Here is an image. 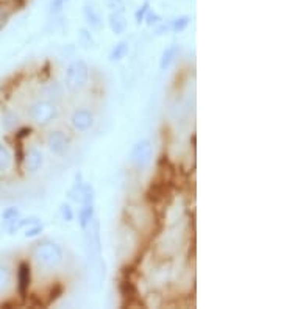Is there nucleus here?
I'll return each instance as SVG.
<instances>
[{
  "mask_svg": "<svg viewBox=\"0 0 281 309\" xmlns=\"http://www.w3.org/2000/svg\"><path fill=\"white\" fill-rule=\"evenodd\" d=\"M33 256L36 262H39V264L45 267H55L61 264L62 250L55 242H44V244H38V247L33 251Z\"/></svg>",
  "mask_w": 281,
  "mask_h": 309,
  "instance_id": "nucleus-1",
  "label": "nucleus"
},
{
  "mask_svg": "<svg viewBox=\"0 0 281 309\" xmlns=\"http://www.w3.org/2000/svg\"><path fill=\"white\" fill-rule=\"evenodd\" d=\"M89 77V67L83 60L72 61L67 70H66V86L70 91L81 89L88 81Z\"/></svg>",
  "mask_w": 281,
  "mask_h": 309,
  "instance_id": "nucleus-2",
  "label": "nucleus"
},
{
  "mask_svg": "<svg viewBox=\"0 0 281 309\" xmlns=\"http://www.w3.org/2000/svg\"><path fill=\"white\" fill-rule=\"evenodd\" d=\"M85 231H86L85 239H86V248H88V254H89V261L102 262L100 261V251H102V247H100V223H98V220L93 219L85 228Z\"/></svg>",
  "mask_w": 281,
  "mask_h": 309,
  "instance_id": "nucleus-3",
  "label": "nucleus"
},
{
  "mask_svg": "<svg viewBox=\"0 0 281 309\" xmlns=\"http://www.w3.org/2000/svg\"><path fill=\"white\" fill-rule=\"evenodd\" d=\"M29 116L38 125L45 126L57 117V108L53 103L47 102V100H39V102H36L30 106Z\"/></svg>",
  "mask_w": 281,
  "mask_h": 309,
  "instance_id": "nucleus-4",
  "label": "nucleus"
},
{
  "mask_svg": "<svg viewBox=\"0 0 281 309\" xmlns=\"http://www.w3.org/2000/svg\"><path fill=\"white\" fill-rule=\"evenodd\" d=\"M67 197L72 200V202H75L78 205H88V203L94 202L95 192H94V187L91 185L77 183L67 190Z\"/></svg>",
  "mask_w": 281,
  "mask_h": 309,
  "instance_id": "nucleus-5",
  "label": "nucleus"
},
{
  "mask_svg": "<svg viewBox=\"0 0 281 309\" xmlns=\"http://www.w3.org/2000/svg\"><path fill=\"white\" fill-rule=\"evenodd\" d=\"M131 162L138 167H146L152 161V144L149 139H142L134 145L131 150Z\"/></svg>",
  "mask_w": 281,
  "mask_h": 309,
  "instance_id": "nucleus-6",
  "label": "nucleus"
},
{
  "mask_svg": "<svg viewBox=\"0 0 281 309\" xmlns=\"http://www.w3.org/2000/svg\"><path fill=\"white\" fill-rule=\"evenodd\" d=\"M49 149L57 154H66L70 149V139L62 131H52L47 138Z\"/></svg>",
  "mask_w": 281,
  "mask_h": 309,
  "instance_id": "nucleus-7",
  "label": "nucleus"
},
{
  "mask_svg": "<svg viewBox=\"0 0 281 309\" xmlns=\"http://www.w3.org/2000/svg\"><path fill=\"white\" fill-rule=\"evenodd\" d=\"M72 125L78 131H88L94 125V116L88 110H77L72 116Z\"/></svg>",
  "mask_w": 281,
  "mask_h": 309,
  "instance_id": "nucleus-8",
  "label": "nucleus"
},
{
  "mask_svg": "<svg viewBox=\"0 0 281 309\" xmlns=\"http://www.w3.org/2000/svg\"><path fill=\"white\" fill-rule=\"evenodd\" d=\"M83 16H85V21L86 24L91 27V30L94 31H100L103 29V19L100 13L97 11V8L94 5H89L86 3L83 6Z\"/></svg>",
  "mask_w": 281,
  "mask_h": 309,
  "instance_id": "nucleus-9",
  "label": "nucleus"
},
{
  "mask_svg": "<svg viewBox=\"0 0 281 309\" xmlns=\"http://www.w3.org/2000/svg\"><path fill=\"white\" fill-rule=\"evenodd\" d=\"M31 283V269L29 262H21L19 269H17V287L22 297H25L27 290L30 287Z\"/></svg>",
  "mask_w": 281,
  "mask_h": 309,
  "instance_id": "nucleus-10",
  "label": "nucleus"
},
{
  "mask_svg": "<svg viewBox=\"0 0 281 309\" xmlns=\"http://www.w3.org/2000/svg\"><path fill=\"white\" fill-rule=\"evenodd\" d=\"M24 162H25V169L31 172V174H34V172H38L39 167L42 166V153L38 149H30L25 154Z\"/></svg>",
  "mask_w": 281,
  "mask_h": 309,
  "instance_id": "nucleus-11",
  "label": "nucleus"
},
{
  "mask_svg": "<svg viewBox=\"0 0 281 309\" xmlns=\"http://www.w3.org/2000/svg\"><path fill=\"white\" fill-rule=\"evenodd\" d=\"M33 223H39V219H38V217H27V219H21V217H14V219L8 220L6 231H8V234H16L21 228H24V226H29V225H33Z\"/></svg>",
  "mask_w": 281,
  "mask_h": 309,
  "instance_id": "nucleus-12",
  "label": "nucleus"
},
{
  "mask_svg": "<svg viewBox=\"0 0 281 309\" xmlns=\"http://www.w3.org/2000/svg\"><path fill=\"white\" fill-rule=\"evenodd\" d=\"M108 24L114 34H122L126 30V21L122 13H111L108 17Z\"/></svg>",
  "mask_w": 281,
  "mask_h": 309,
  "instance_id": "nucleus-13",
  "label": "nucleus"
},
{
  "mask_svg": "<svg viewBox=\"0 0 281 309\" xmlns=\"http://www.w3.org/2000/svg\"><path fill=\"white\" fill-rule=\"evenodd\" d=\"M178 52H180V47L177 44H172L169 45V47L162 52V57H161V61H159V67L161 70H166L172 62L175 61L177 55H178Z\"/></svg>",
  "mask_w": 281,
  "mask_h": 309,
  "instance_id": "nucleus-14",
  "label": "nucleus"
},
{
  "mask_svg": "<svg viewBox=\"0 0 281 309\" xmlns=\"http://www.w3.org/2000/svg\"><path fill=\"white\" fill-rule=\"evenodd\" d=\"M93 219H94V205L93 203L83 205V208L78 211V223H80V226L85 230Z\"/></svg>",
  "mask_w": 281,
  "mask_h": 309,
  "instance_id": "nucleus-15",
  "label": "nucleus"
},
{
  "mask_svg": "<svg viewBox=\"0 0 281 309\" xmlns=\"http://www.w3.org/2000/svg\"><path fill=\"white\" fill-rule=\"evenodd\" d=\"M13 154L5 144H0V172H6L11 167Z\"/></svg>",
  "mask_w": 281,
  "mask_h": 309,
  "instance_id": "nucleus-16",
  "label": "nucleus"
},
{
  "mask_svg": "<svg viewBox=\"0 0 281 309\" xmlns=\"http://www.w3.org/2000/svg\"><path fill=\"white\" fill-rule=\"evenodd\" d=\"M126 55H128V42H126V41H121L119 44H116V47L111 50L110 60L111 61H121Z\"/></svg>",
  "mask_w": 281,
  "mask_h": 309,
  "instance_id": "nucleus-17",
  "label": "nucleus"
},
{
  "mask_svg": "<svg viewBox=\"0 0 281 309\" xmlns=\"http://www.w3.org/2000/svg\"><path fill=\"white\" fill-rule=\"evenodd\" d=\"M78 44L83 49H93L95 45L93 34H91V31L88 29H80L78 30Z\"/></svg>",
  "mask_w": 281,
  "mask_h": 309,
  "instance_id": "nucleus-18",
  "label": "nucleus"
},
{
  "mask_svg": "<svg viewBox=\"0 0 281 309\" xmlns=\"http://www.w3.org/2000/svg\"><path fill=\"white\" fill-rule=\"evenodd\" d=\"M189 22H191V17L189 16H180V17H177V19H174L170 22V30L175 31V33H180V31H183V30L187 29Z\"/></svg>",
  "mask_w": 281,
  "mask_h": 309,
  "instance_id": "nucleus-19",
  "label": "nucleus"
},
{
  "mask_svg": "<svg viewBox=\"0 0 281 309\" xmlns=\"http://www.w3.org/2000/svg\"><path fill=\"white\" fill-rule=\"evenodd\" d=\"M10 281H11V275H10V270H8L5 266L0 264V294L5 292L10 286Z\"/></svg>",
  "mask_w": 281,
  "mask_h": 309,
  "instance_id": "nucleus-20",
  "label": "nucleus"
},
{
  "mask_svg": "<svg viewBox=\"0 0 281 309\" xmlns=\"http://www.w3.org/2000/svg\"><path fill=\"white\" fill-rule=\"evenodd\" d=\"M105 5L110 8L111 13H122L125 11V2L124 0H105Z\"/></svg>",
  "mask_w": 281,
  "mask_h": 309,
  "instance_id": "nucleus-21",
  "label": "nucleus"
},
{
  "mask_svg": "<svg viewBox=\"0 0 281 309\" xmlns=\"http://www.w3.org/2000/svg\"><path fill=\"white\" fill-rule=\"evenodd\" d=\"M17 122H19V119H17V116L14 113H8L5 117H3V126H5V130H13L14 126L17 125Z\"/></svg>",
  "mask_w": 281,
  "mask_h": 309,
  "instance_id": "nucleus-22",
  "label": "nucleus"
},
{
  "mask_svg": "<svg viewBox=\"0 0 281 309\" xmlns=\"http://www.w3.org/2000/svg\"><path fill=\"white\" fill-rule=\"evenodd\" d=\"M60 213H61V217L64 222H72V219H74V211H72L70 205H67V203H62L60 206Z\"/></svg>",
  "mask_w": 281,
  "mask_h": 309,
  "instance_id": "nucleus-23",
  "label": "nucleus"
},
{
  "mask_svg": "<svg viewBox=\"0 0 281 309\" xmlns=\"http://www.w3.org/2000/svg\"><path fill=\"white\" fill-rule=\"evenodd\" d=\"M149 10H150V2H144L142 6H139V10L134 13V19H136V22H138V24L144 22V17H146V14H147Z\"/></svg>",
  "mask_w": 281,
  "mask_h": 309,
  "instance_id": "nucleus-24",
  "label": "nucleus"
},
{
  "mask_svg": "<svg viewBox=\"0 0 281 309\" xmlns=\"http://www.w3.org/2000/svg\"><path fill=\"white\" fill-rule=\"evenodd\" d=\"M144 21H146V24L149 27H153V25H158L161 22V16L158 13H153V11H147L146 17H144Z\"/></svg>",
  "mask_w": 281,
  "mask_h": 309,
  "instance_id": "nucleus-25",
  "label": "nucleus"
},
{
  "mask_svg": "<svg viewBox=\"0 0 281 309\" xmlns=\"http://www.w3.org/2000/svg\"><path fill=\"white\" fill-rule=\"evenodd\" d=\"M39 233H42V225L39 223L29 225V228L25 230V238H36Z\"/></svg>",
  "mask_w": 281,
  "mask_h": 309,
  "instance_id": "nucleus-26",
  "label": "nucleus"
},
{
  "mask_svg": "<svg viewBox=\"0 0 281 309\" xmlns=\"http://www.w3.org/2000/svg\"><path fill=\"white\" fill-rule=\"evenodd\" d=\"M19 210H17V208H14V206H11V208H6V210L2 213V219L3 220H11V219H14V217H19Z\"/></svg>",
  "mask_w": 281,
  "mask_h": 309,
  "instance_id": "nucleus-27",
  "label": "nucleus"
},
{
  "mask_svg": "<svg viewBox=\"0 0 281 309\" xmlns=\"http://www.w3.org/2000/svg\"><path fill=\"white\" fill-rule=\"evenodd\" d=\"M62 5H64V0H52V3H50L52 13H60L62 10Z\"/></svg>",
  "mask_w": 281,
  "mask_h": 309,
  "instance_id": "nucleus-28",
  "label": "nucleus"
},
{
  "mask_svg": "<svg viewBox=\"0 0 281 309\" xmlns=\"http://www.w3.org/2000/svg\"><path fill=\"white\" fill-rule=\"evenodd\" d=\"M167 31H170V24H161L158 29H156V31H155V34L156 36H161V34H164V33H167Z\"/></svg>",
  "mask_w": 281,
  "mask_h": 309,
  "instance_id": "nucleus-29",
  "label": "nucleus"
},
{
  "mask_svg": "<svg viewBox=\"0 0 281 309\" xmlns=\"http://www.w3.org/2000/svg\"><path fill=\"white\" fill-rule=\"evenodd\" d=\"M30 133H31V128H22L16 136H17V138H21V139H22V138H27V136H29Z\"/></svg>",
  "mask_w": 281,
  "mask_h": 309,
  "instance_id": "nucleus-30",
  "label": "nucleus"
},
{
  "mask_svg": "<svg viewBox=\"0 0 281 309\" xmlns=\"http://www.w3.org/2000/svg\"><path fill=\"white\" fill-rule=\"evenodd\" d=\"M64 2H67V0H64Z\"/></svg>",
  "mask_w": 281,
  "mask_h": 309,
  "instance_id": "nucleus-31",
  "label": "nucleus"
}]
</instances>
